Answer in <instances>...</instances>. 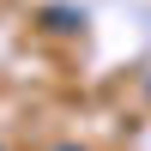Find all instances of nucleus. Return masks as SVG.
Returning a JSON list of instances; mask_svg holds the SVG:
<instances>
[{
    "instance_id": "1",
    "label": "nucleus",
    "mask_w": 151,
    "mask_h": 151,
    "mask_svg": "<svg viewBox=\"0 0 151 151\" xmlns=\"http://www.w3.org/2000/svg\"><path fill=\"white\" fill-rule=\"evenodd\" d=\"M85 24V12H73V6H48V30H79Z\"/></svg>"
},
{
    "instance_id": "2",
    "label": "nucleus",
    "mask_w": 151,
    "mask_h": 151,
    "mask_svg": "<svg viewBox=\"0 0 151 151\" xmlns=\"http://www.w3.org/2000/svg\"><path fill=\"white\" fill-rule=\"evenodd\" d=\"M60 151H79V145H60Z\"/></svg>"
}]
</instances>
